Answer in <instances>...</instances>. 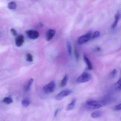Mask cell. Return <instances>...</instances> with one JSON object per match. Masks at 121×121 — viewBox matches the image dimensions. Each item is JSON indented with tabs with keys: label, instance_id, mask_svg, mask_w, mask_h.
<instances>
[{
	"label": "cell",
	"instance_id": "obj_26",
	"mask_svg": "<svg viewBox=\"0 0 121 121\" xmlns=\"http://www.w3.org/2000/svg\"><path fill=\"white\" fill-rule=\"evenodd\" d=\"M59 110H60V109L58 108V109H56L55 111V112H54V117H56L57 116V114H58V113L59 112Z\"/></svg>",
	"mask_w": 121,
	"mask_h": 121
},
{
	"label": "cell",
	"instance_id": "obj_2",
	"mask_svg": "<svg viewBox=\"0 0 121 121\" xmlns=\"http://www.w3.org/2000/svg\"><path fill=\"white\" fill-rule=\"evenodd\" d=\"M91 78V75L89 73L84 72L77 78L76 81L78 83H83L89 81Z\"/></svg>",
	"mask_w": 121,
	"mask_h": 121
},
{
	"label": "cell",
	"instance_id": "obj_15",
	"mask_svg": "<svg viewBox=\"0 0 121 121\" xmlns=\"http://www.w3.org/2000/svg\"><path fill=\"white\" fill-rule=\"evenodd\" d=\"M66 45H67L68 53L69 55L71 56L72 54V45H71L70 41L69 40H68L67 41Z\"/></svg>",
	"mask_w": 121,
	"mask_h": 121
},
{
	"label": "cell",
	"instance_id": "obj_4",
	"mask_svg": "<svg viewBox=\"0 0 121 121\" xmlns=\"http://www.w3.org/2000/svg\"><path fill=\"white\" fill-rule=\"evenodd\" d=\"M56 87V83L54 81H51L43 87V90L45 93L48 94L53 92Z\"/></svg>",
	"mask_w": 121,
	"mask_h": 121
},
{
	"label": "cell",
	"instance_id": "obj_21",
	"mask_svg": "<svg viewBox=\"0 0 121 121\" xmlns=\"http://www.w3.org/2000/svg\"><path fill=\"white\" fill-rule=\"evenodd\" d=\"M117 69H113L111 73H110V77L111 78H114L117 76Z\"/></svg>",
	"mask_w": 121,
	"mask_h": 121
},
{
	"label": "cell",
	"instance_id": "obj_6",
	"mask_svg": "<svg viewBox=\"0 0 121 121\" xmlns=\"http://www.w3.org/2000/svg\"><path fill=\"white\" fill-rule=\"evenodd\" d=\"M27 35L30 39H36L39 36V33L37 31L34 30H30L27 31Z\"/></svg>",
	"mask_w": 121,
	"mask_h": 121
},
{
	"label": "cell",
	"instance_id": "obj_20",
	"mask_svg": "<svg viewBox=\"0 0 121 121\" xmlns=\"http://www.w3.org/2000/svg\"><path fill=\"white\" fill-rule=\"evenodd\" d=\"M100 35V32L99 31H95L93 34H92L91 36V39H94L99 37Z\"/></svg>",
	"mask_w": 121,
	"mask_h": 121
},
{
	"label": "cell",
	"instance_id": "obj_11",
	"mask_svg": "<svg viewBox=\"0 0 121 121\" xmlns=\"http://www.w3.org/2000/svg\"><path fill=\"white\" fill-rule=\"evenodd\" d=\"M102 112L99 110L95 111L91 115V117L93 118H98L100 117L102 115Z\"/></svg>",
	"mask_w": 121,
	"mask_h": 121
},
{
	"label": "cell",
	"instance_id": "obj_12",
	"mask_svg": "<svg viewBox=\"0 0 121 121\" xmlns=\"http://www.w3.org/2000/svg\"><path fill=\"white\" fill-rule=\"evenodd\" d=\"M76 101V99H73L71 101V102L69 103L68 105L67 106V108H66V110H67V111H70V110L73 109L74 108H75Z\"/></svg>",
	"mask_w": 121,
	"mask_h": 121
},
{
	"label": "cell",
	"instance_id": "obj_7",
	"mask_svg": "<svg viewBox=\"0 0 121 121\" xmlns=\"http://www.w3.org/2000/svg\"><path fill=\"white\" fill-rule=\"evenodd\" d=\"M24 41V36L22 35L18 36L15 39V44L18 47H20L23 45Z\"/></svg>",
	"mask_w": 121,
	"mask_h": 121
},
{
	"label": "cell",
	"instance_id": "obj_22",
	"mask_svg": "<svg viewBox=\"0 0 121 121\" xmlns=\"http://www.w3.org/2000/svg\"><path fill=\"white\" fill-rule=\"evenodd\" d=\"M26 59L27 61L29 62H31L33 60V57L32 55L31 54H27L26 55Z\"/></svg>",
	"mask_w": 121,
	"mask_h": 121
},
{
	"label": "cell",
	"instance_id": "obj_14",
	"mask_svg": "<svg viewBox=\"0 0 121 121\" xmlns=\"http://www.w3.org/2000/svg\"><path fill=\"white\" fill-rule=\"evenodd\" d=\"M69 79V76L68 75H65V76L63 78L60 83V86L61 87H65L67 85L68 80Z\"/></svg>",
	"mask_w": 121,
	"mask_h": 121
},
{
	"label": "cell",
	"instance_id": "obj_8",
	"mask_svg": "<svg viewBox=\"0 0 121 121\" xmlns=\"http://www.w3.org/2000/svg\"><path fill=\"white\" fill-rule=\"evenodd\" d=\"M56 34V31L54 30L49 29L48 30L46 34V38L47 41H50L51 40Z\"/></svg>",
	"mask_w": 121,
	"mask_h": 121
},
{
	"label": "cell",
	"instance_id": "obj_25",
	"mask_svg": "<svg viewBox=\"0 0 121 121\" xmlns=\"http://www.w3.org/2000/svg\"><path fill=\"white\" fill-rule=\"evenodd\" d=\"M74 53H75V56L76 58V59H78V58H79V54H78V51L76 48L75 49Z\"/></svg>",
	"mask_w": 121,
	"mask_h": 121
},
{
	"label": "cell",
	"instance_id": "obj_3",
	"mask_svg": "<svg viewBox=\"0 0 121 121\" xmlns=\"http://www.w3.org/2000/svg\"><path fill=\"white\" fill-rule=\"evenodd\" d=\"M92 34V32L90 31L86 34L80 37L78 39V43L79 44H83L87 43L90 39H91Z\"/></svg>",
	"mask_w": 121,
	"mask_h": 121
},
{
	"label": "cell",
	"instance_id": "obj_23",
	"mask_svg": "<svg viewBox=\"0 0 121 121\" xmlns=\"http://www.w3.org/2000/svg\"><path fill=\"white\" fill-rule=\"evenodd\" d=\"M114 110L115 111H119L121 110V104H119L117 105H115L114 108Z\"/></svg>",
	"mask_w": 121,
	"mask_h": 121
},
{
	"label": "cell",
	"instance_id": "obj_9",
	"mask_svg": "<svg viewBox=\"0 0 121 121\" xmlns=\"http://www.w3.org/2000/svg\"><path fill=\"white\" fill-rule=\"evenodd\" d=\"M34 82V79L31 78L26 82L24 86V89L26 92H28L31 88V86Z\"/></svg>",
	"mask_w": 121,
	"mask_h": 121
},
{
	"label": "cell",
	"instance_id": "obj_13",
	"mask_svg": "<svg viewBox=\"0 0 121 121\" xmlns=\"http://www.w3.org/2000/svg\"><path fill=\"white\" fill-rule=\"evenodd\" d=\"M83 59H84V60H85L86 63V64L87 66L88 69L90 70H92L93 69V66L90 61L88 59L87 57L85 55L83 56Z\"/></svg>",
	"mask_w": 121,
	"mask_h": 121
},
{
	"label": "cell",
	"instance_id": "obj_10",
	"mask_svg": "<svg viewBox=\"0 0 121 121\" xmlns=\"http://www.w3.org/2000/svg\"><path fill=\"white\" fill-rule=\"evenodd\" d=\"M120 18V13L119 11H117L115 15V21L114 23L112 25V28L114 29L116 27L119 20Z\"/></svg>",
	"mask_w": 121,
	"mask_h": 121
},
{
	"label": "cell",
	"instance_id": "obj_16",
	"mask_svg": "<svg viewBox=\"0 0 121 121\" xmlns=\"http://www.w3.org/2000/svg\"><path fill=\"white\" fill-rule=\"evenodd\" d=\"M30 103V100L27 98H24L22 100V105L24 107H28Z\"/></svg>",
	"mask_w": 121,
	"mask_h": 121
},
{
	"label": "cell",
	"instance_id": "obj_18",
	"mask_svg": "<svg viewBox=\"0 0 121 121\" xmlns=\"http://www.w3.org/2000/svg\"><path fill=\"white\" fill-rule=\"evenodd\" d=\"M121 78H120L119 80L114 85L115 88L116 90L118 91H121Z\"/></svg>",
	"mask_w": 121,
	"mask_h": 121
},
{
	"label": "cell",
	"instance_id": "obj_1",
	"mask_svg": "<svg viewBox=\"0 0 121 121\" xmlns=\"http://www.w3.org/2000/svg\"><path fill=\"white\" fill-rule=\"evenodd\" d=\"M86 106L88 109H95L100 108L104 106V105L101 101H97L90 99L86 101Z\"/></svg>",
	"mask_w": 121,
	"mask_h": 121
},
{
	"label": "cell",
	"instance_id": "obj_5",
	"mask_svg": "<svg viewBox=\"0 0 121 121\" xmlns=\"http://www.w3.org/2000/svg\"><path fill=\"white\" fill-rule=\"evenodd\" d=\"M72 93L73 91L72 90L70 89L64 90L57 94L55 98L56 100L59 101L63 99L64 98L69 95H70Z\"/></svg>",
	"mask_w": 121,
	"mask_h": 121
},
{
	"label": "cell",
	"instance_id": "obj_19",
	"mask_svg": "<svg viewBox=\"0 0 121 121\" xmlns=\"http://www.w3.org/2000/svg\"><path fill=\"white\" fill-rule=\"evenodd\" d=\"M3 102L7 104H10L12 103L13 100L10 97H6L3 100Z\"/></svg>",
	"mask_w": 121,
	"mask_h": 121
},
{
	"label": "cell",
	"instance_id": "obj_24",
	"mask_svg": "<svg viewBox=\"0 0 121 121\" xmlns=\"http://www.w3.org/2000/svg\"><path fill=\"white\" fill-rule=\"evenodd\" d=\"M10 31H11V32H12L13 36H17V31L15 29L12 28V29H11Z\"/></svg>",
	"mask_w": 121,
	"mask_h": 121
},
{
	"label": "cell",
	"instance_id": "obj_17",
	"mask_svg": "<svg viewBox=\"0 0 121 121\" xmlns=\"http://www.w3.org/2000/svg\"><path fill=\"white\" fill-rule=\"evenodd\" d=\"M8 7L10 9H15L17 8V5L14 2L12 1L8 4Z\"/></svg>",
	"mask_w": 121,
	"mask_h": 121
}]
</instances>
